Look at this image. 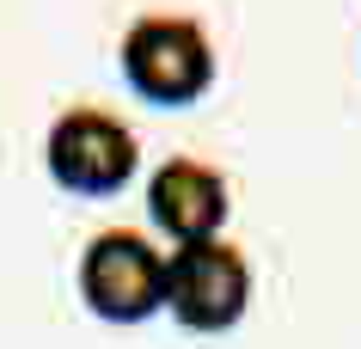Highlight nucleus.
Listing matches in <instances>:
<instances>
[{
  "mask_svg": "<svg viewBox=\"0 0 361 349\" xmlns=\"http://www.w3.org/2000/svg\"><path fill=\"white\" fill-rule=\"evenodd\" d=\"M116 68L135 98H147L159 111H184L214 86L221 56L196 13H141L116 37Z\"/></svg>",
  "mask_w": 361,
  "mask_h": 349,
  "instance_id": "nucleus-1",
  "label": "nucleus"
},
{
  "mask_svg": "<svg viewBox=\"0 0 361 349\" xmlns=\"http://www.w3.org/2000/svg\"><path fill=\"white\" fill-rule=\"evenodd\" d=\"M80 307L104 325H147L166 312V252L135 227H104L86 239L74 264Z\"/></svg>",
  "mask_w": 361,
  "mask_h": 349,
  "instance_id": "nucleus-2",
  "label": "nucleus"
},
{
  "mask_svg": "<svg viewBox=\"0 0 361 349\" xmlns=\"http://www.w3.org/2000/svg\"><path fill=\"white\" fill-rule=\"evenodd\" d=\"M43 172L68 196H116L141 172V135L104 104H68L49 116Z\"/></svg>",
  "mask_w": 361,
  "mask_h": 349,
  "instance_id": "nucleus-3",
  "label": "nucleus"
},
{
  "mask_svg": "<svg viewBox=\"0 0 361 349\" xmlns=\"http://www.w3.org/2000/svg\"><path fill=\"white\" fill-rule=\"evenodd\" d=\"M166 312L196 337H221L251 312V264L233 239H196L166 252Z\"/></svg>",
  "mask_w": 361,
  "mask_h": 349,
  "instance_id": "nucleus-4",
  "label": "nucleus"
},
{
  "mask_svg": "<svg viewBox=\"0 0 361 349\" xmlns=\"http://www.w3.org/2000/svg\"><path fill=\"white\" fill-rule=\"evenodd\" d=\"M147 214L153 227L166 233L171 245H196V239H221L233 214V190H227V172L209 166L196 154H171L153 166L147 178Z\"/></svg>",
  "mask_w": 361,
  "mask_h": 349,
  "instance_id": "nucleus-5",
  "label": "nucleus"
}]
</instances>
